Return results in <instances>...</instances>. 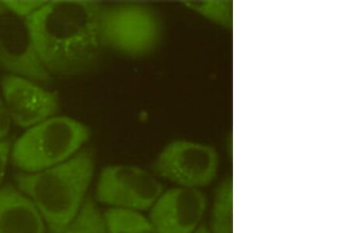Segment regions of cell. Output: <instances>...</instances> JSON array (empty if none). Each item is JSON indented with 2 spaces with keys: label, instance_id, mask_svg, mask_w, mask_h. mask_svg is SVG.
<instances>
[{
  "label": "cell",
  "instance_id": "7",
  "mask_svg": "<svg viewBox=\"0 0 353 233\" xmlns=\"http://www.w3.org/2000/svg\"><path fill=\"white\" fill-rule=\"evenodd\" d=\"M0 67L12 74L41 83L52 81L41 63L27 19L0 1Z\"/></svg>",
  "mask_w": 353,
  "mask_h": 233
},
{
  "label": "cell",
  "instance_id": "3",
  "mask_svg": "<svg viewBox=\"0 0 353 233\" xmlns=\"http://www.w3.org/2000/svg\"><path fill=\"white\" fill-rule=\"evenodd\" d=\"M90 135L87 125L71 117L56 115L27 129L12 144L11 161L24 172H41L76 155Z\"/></svg>",
  "mask_w": 353,
  "mask_h": 233
},
{
  "label": "cell",
  "instance_id": "18",
  "mask_svg": "<svg viewBox=\"0 0 353 233\" xmlns=\"http://www.w3.org/2000/svg\"><path fill=\"white\" fill-rule=\"evenodd\" d=\"M194 233H212L210 232L209 227L205 225H201Z\"/></svg>",
  "mask_w": 353,
  "mask_h": 233
},
{
  "label": "cell",
  "instance_id": "15",
  "mask_svg": "<svg viewBox=\"0 0 353 233\" xmlns=\"http://www.w3.org/2000/svg\"><path fill=\"white\" fill-rule=\"evenodd\" d=\"M6 6L12 12L21 17L23 19H28L30 17L36 12L39 8L43 7L46 2L43 1H4Z\"/></svg>",
  "mask_w": 353,
  "mask_h": 233
},
{
  "label": "cell",
  "instance_id": "4",
  "mask_svg": "<svg viewBox=\"0 0 353 233\" xmlns=\"http://www.w3.org/2000/svg\"><path fill=\"white\" fill-rule=\"evenodd\" d=\"M100 41L105 50L141 58L154 51L163 37V22L147 3H102L99 12Z\"/></svg>",
  "mask_w": 353,
  "mask_h": 233
},
{
  "label": "cell",
  "instance_id": "11",
  "mask_svg": "<svg viewBox=\"0 0 353 233\" xmlns=\"http://www.w3.org/2000/svg\"><path fill=\"white\" fill-rule=\"evenodd\" d=\"M209 229L212 233H233V184L222 181L214 192Z\"/></svg>",
  "mask_w": 353,
  "mask_h": 233
},
{
  "label": "cell",
  "instance_id": "2",
  "mask_svg": "<svg viewBox=\"0 0 353 233\" xmlns=\"http://www.w3.org/2000/svg\"><path fill=\"white\" fill-rule=\"evenodd\" d=\"M95 169V152L85 148L41 172L14 176L16 187L35 204L48 233H63L81 212Z\"/></svg>",
  "mask_w": 353,
  "mask_h": 233
},
{
  "label": "cell",
  "instance_id": "6",
  "mask_svg": "<svg viewBox=\"0 0 353 233\" xmlns=\"http://www.w3.org/2000/svg\"><path fill=\"white\" fill-rule=\"evenodd\" d=\"M164 186L146 170L130 165H110L102 169L96 199L112 207L145 210L154 205Z\"/></svg>",
  "mask_w": 353,
  "mask_h": 233
},
{
  "label": "cell",
  "instance_id": "10",
  "mask_svg": "<svg viewBox=\"0 0 353 233\" xmlns=\"http://www.w3.org/2000/svg\"><path fill=\"white\" fill-rule=\"evenodd\" d=\"M47 226L30 198L13 185L0 188V233H46Z\"/></svg>",
  "mask_w": 353,
  "mask_h": 233
},
{
  "label": "cell",
  "instance_id": "12",
  "mask_svg": "<svg viewBox=\"0 0 353 233\" xmlns=\"http://www.w3.org/2000/svg\"><path fill=\"white\" fill-rule=\"evenodd\" d=\"M103 217L110 233H157L150 220L137 210L112 207Z\"/></svg>",
  "mask_w": 353,
  "mask_h": 233
},
{
  "label": "cell",
  "instance_id": "16",
  "mask_svg": "<svg viewBox=\"0 0 353 233\" xmlns=\"http://www.w3.org/2000/svg\"><path fill=\"white\" fill-rule=\"evenodd\" d=\"M11 124H12V121H11L7 106H6L3 99L0 98V141L7 139Z\"/></svg>",
  "mask_w": 353,
  "mask_h": 233
},
{
  "label": "cell",
  "instance_id": "9",
  "mask_svg": "<svg viewBox=\"0 0 353 233\" xmlns=\"http://www.w3.org/2000/svg\"><path fill=\"white\" fill-rule=\"evenodd\" d=\"M208 200L199 189L179 187L164 192L152 206L150 220L157 233H194Z\"/></svg>",
  "mask_w": 353,
  "mask_h": 233
},
{
  "label": "cell",
  "instance_id": "8",
  "mask_svg": "<svg viewBox=\"0 0 353 233\" xmlns=\"http://www.w3.org/2000/svg\"><path fill=\"white\" fill-rule=\"evenodd\" d=\"M0 84L3 100L17 126L30 128L59 111V96L30 79L8 74Z\"/></svg>",
  "mask_w": 353,
  "mask_h": 233
},
{
  "label": "cell",
  "instance_id": "17",
  "mask_svg": "<svg viewBox=\"0 0 353 233\" xmlns=\"http://www.w3.org/2000/svg\"><path fill=\"white\" fill-rule=\"evenodd\" d=\"M11 148H12V143L9 140L0 141V185L2 184L10 159Z\"/></svg>",
  "mask_w": 353,
  "mask_h": 233
},
{
  "label": "cell",
  "instance_id": "1",
  "mask_svg": "<svg viewBox=\"0 0 353 233\" xmlns=\"http://www.w3.org/2000/svg\"><path fill=\"white\" fill-rule=\"evenodd\" d=\"M99 1H50L27 19L37 54L51 77L86 75L103 59Z\"/></svg>",
  "mask_w": 353,
  "mask_h": 233
},
{
  "label": "cell",
  "instance_id": "13",
  "mask_svg": "<svg viewBox=\"0 0 353 233\" xmlns=\"http://www.w3.org/2000/svg\"><path fill=\"white\" fill-rule=\"evenodd\" d=\"M63 233H110L103 214L91 197L85 200L77 217Z\"/></svg>",
  "mask_w": 353,
  "mask_h": 233
},
{
  "label": "cell",
  "instance_id": "14",
  "mask_svg": "<svg viewBox=\"0 0 353 233\" xmlns=\"http://www.w3.org/2000/svg\"><path fill=\"white\" fill-rule=\"evenodd\" d=\"M186 8L221 26L231 27L232 3L230 1L184 2Z\"/></svg>",
  "mask_w": 353,
  "mask_h": 233
},
{
  "label": "cell",
  "instance_id": "5",
  "mask_svg": "<svg viewBox=\"0 0 353 233\" xmlns=\"http://www.w3.org/2000/svg\"><path fill=\"white\" fill-rule=\"evenodd\" d=\"M219 161V153L212 145L175 140L159 153L152 170L180 187L199 189L212 184L217 177Z\"/></svg>",
  "mask_w": 353,
  "mask_h": 233
}]
</instances>
